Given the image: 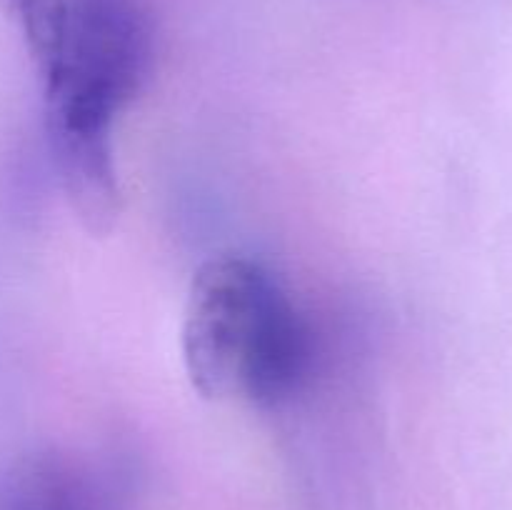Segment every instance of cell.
Returning a JSON list of instances; mask_svg holds the SVG:
<instances>
[{
	"label": "cell",
	"mask_w": 512,
	"mask_h": 510,
	"mask_svg": "<svg viewBox=\"0 0 512 510\" xmlns=\"http://www.w3.org/2000/svg\"><path fill=\"white\" fill-rule=\"evenodd\" d=\"M0 10L18 23L30 58L40 70L53 60L63 35L65 0H0Z\"/></svg>",
	"instance_id": "4"
},
{
	"label": "cell",
	"mask_w": 512,
	"mask_h": 510,
	"mask_svg": "<svg viewBox=\"0 0 512 510\" xmlns=\"http://www.w3.org/2000/svg\"><path fill=\"white\" fill-rule=\"evenodd\" d=\"M150 60L153 30L138 0H65L58 50L40 70L45 133L65 198L90 233H108L120 215L113 125Z\"/></svg>",
	"instance_id": "1"
},
{
	"label": "cell",
	"mask_w": 512,
	"mask_h": 510,
	"mask_svg": "<svg viewBox=\"0 0 512 510\" xmlns=\"http://www.w3.org/2000/svg\"><path fill=\"white\" fill-rule=\"evenodd\" d=\"M180 348L190 385L208 400L278 405L310 363L308 328L288 290L245 255H215L195 270Z\"/></svg>",
	"instance_id": "2"
},
{
	"label": "cell",
	"mask_w": 512,
	"mask_h": 510,
	"mask_svg": "<svg viewBox=\"0 0 512 510\" xmlns=\"http://www.w3.org/2000/svg\"><path fill=\"white\" fill-rule=\"evenodd\" d=\"M133 478L113 460L30 450L0 465V510H125Z\"/></svg>",
	"instance_id": "3"
}]
</instances>
